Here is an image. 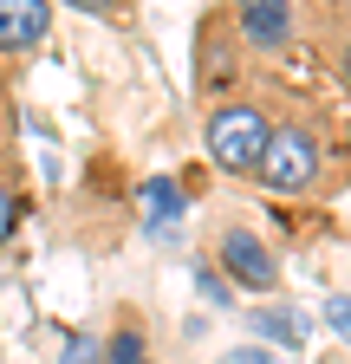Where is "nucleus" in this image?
<instances>
[{
    "label": "nucleus",
    "instance_id": "obj_3",
    "mask_svg": "<svg viewBox=\"0 0 351 364\" xmlns=\"http://www.w3.org/2000/svg\"><path fill=\"white\" fill-rule=\"evenodd\" d=\"M208 267H222V280L247 287V293H274L280 287V254L267 247V235H254L234 215L208 228Z\"/></svg>",
    "mask_w": 351,
    "mask_h": 364
},
{
    "label": "nucleus",
    "instance_id": "obj_2",
    "mask_svg": "<svg viewBox=\"0 0 351 364\" xmlns=\"http://www.w3.org/2000/svg\"><path fill=\"white\" fill-rule=\"evenodd\" d=\"M267 130H274V111L260 98H228V105L202 111V150L222 176H254L260 150H267Z\"/></svg>",
    "mask_w": 351,
    "mask_h": 364
},
{
    "label": "nucleus",
    "instance_id": "obj_8",
    "mask_svg": "<svg viewBox=\"0 0 351 364\" xmlns=\"http://www.w3.org/2000/svg\"><path fill=\"white\" fill-rule=\"evenodd\" d=\"M254 332H260V338H274V345H299V338H306L293 306H260V312H254Z\"/></svg>",
    "mask_w": 351,
    "mask_h": 364
},
{
    "label": "nucleus",
    "instance_id": "obj_9",
    "mask_svg": "<svg viewBox=\"0 0 351 364\" xmlns=\"http://www.w3.org/2000/svg\"><path fill=\"white\" fill-rule=\"evenodd\" d=\"M144 208L150 221H176L183 215V182H144Z\"/></svg>",
    "mask_w": 351,
    "mask_h": 364
},
{
    "label": "nucleus",
    "instance_id": "obj_10",
    "mask_svg": "<svg viewBox=\"0 0 351 364\" xmlns=\"http://www.w3.org/2000/svg\"><path fill=\"white\" fill-rule=\"evenodd\" d=\"M195 280H202V293H208L215 306H222V299H228V280H222V273H215V267H195Z\"/></svg>",
    "mask_w": 351,
    "mask_h": 364
},
{
    "label": "nucleus",
    "instance_id": "obj_4",
    "mask_svg": "<svg viewBox=\"0 0 351 364\" xmlns=\"http://www.w3.org/2000/svg\"><path fill=\"white\" fill-rule=\"evenodd\" d=\"M299 33L313 39L325 78L338 85V105L351 111V7H299Z\"/></svg>",
    "mask_w": 351,
    "mask_h": 364
},
{
    "label": "nucleus",
    "instance_id": "obj_5",
    "mask_svg": "<svg viewBox=\"0 0 351 364\" xmlns=\"http://www.w3.org/2000/svg\"><path fill=\"white\" fill-rule=\"evenodd\" d=\"M46 26H53V7H46V0H0V59L39 46Z\"/></svg>",
    "mask_w": 351,
    "mask_h": 364
},
{
    "label": "nucleus",
    "instance_id": "obj_1",
    "mask_svg": "<svg viewBox=\"0 0 351 364\" xmlns=\"http://www.w3.org/2000/svg\"><path fill=\"white\" fill-rule=\"evenodd\" d=\"M274 111L267 150L254 163V182L267 196H338L351 182V111L332 98L319 78L280 85L260 98Z\"/></svg>",
    "mask_w": 351,
    "mask_h": 364
},
{
    "label": "nucleus",
    "instance_id": "obj_7",
    "mask_svg": "<svg viewBox=\"0 0 351 364\" xmlns=\"http://www.w3.org/2000/svg\"><path fill=\"white\" fill-rule=\"evenodd\" d=\"M20 215H26V169H20L14 144H0V247L14 241Z\"/></svg>",
    "mask_w": 351,
    "mask_h": 364
},
{
    "label": "nucleus",
    "instance_id": "obj_12",
    "mask_svg": "<svg viewBox=\"0 0 351 364\" xmlns=\"http://www.w3.org/2000/svg\"><path fill=\"white\" fill-rule=\"evenodd\" d=\"M222 364H274V358H267V351H254V345H247V351H228Z\"/></svg>",
    "mask_w": 351,
    "mask_h": 364
},
{
    "label": "nucleus",
    "instance_id": "obj_6",
    "mask_svg": "<svg viewBox=\"0 0 351 364\" xmlns=\"http://www.w3.org/2000/svg\"><path fill=\"white\" fill-rule=\"evenodd\" d=\"M98 364H150V332H144V312L130 299L111 312V338H104Z\"/></svg>",
    "mask_w": 351,
    "mask_h": 364
},
{
    "label": "nucleus",
    "instance_id": "obj_11",
    "mask_svg": "<svg viewBox=\"0 0 351 364\" xmlns=\"http://www.w3.org/2000/svg\"><path fill=\"white\" fill-rule=\"evenodd\" d=\"M325 318H332V332H345V338H351V299H332V306H325Z\"/></svg>",
    "mask_w": 351,
    "mask_h": 364
}]
</instances>
